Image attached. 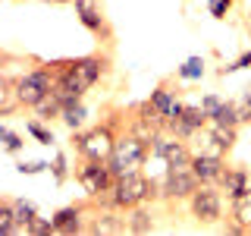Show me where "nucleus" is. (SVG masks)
<instances>
[{
  "label": "nucleus",
  "mask_w": 251,
  "mask_h": 236,
  "mask_svg": "<svg viewBox=\"0 0 251 236\" xmlns=\"http://www.w3.org/2000/svg\"><path fill=\"white\" fill-rule=\"evenodd\" d=\"M232 10H235V0H207V13H210V19H217V22H223Z\"/></svg>",
  "instance_id": "obj_30"
},
{
  "label": "nucleus",
  "mask_w": 251,
  "mask_h": 236,
  "mask_svg": "<svg viewBox=\"0 0 251 236\" xmlns=\"http://www.w3.org/2000/svg\"><path fill=\"white\" fill-rule=\"evenodd\" d=\"M220 101H223V98H220V94H214V91H210V94H204V98H201V107L207 110V117H210V114H214V110L220 107Z\"/></svg>",
  "instance_id": "obj_34"
},
{
  "label": "nucleus",
  "mask_w": 251,
  "mask_h": 236,
  "mask_svg": "<svg viewBox=\"0 0 251 236\" xmlns=\"http://www.w3.org/2000/svg\"><path fill=\"white\" fill-rule=\"evenodd\" d=\"M73 6H75V19L82 22V29L94 41H104V44L113 41V22L107 16L104 0H75Z\"/></svg>",
  "instance_id": "obj_6"
},
{
  "label": "nucleus",
  "mask_w": 251,
  "mask_h": 236,
  "mask_svg": "<svg viewBox=\"0 0 251 236\" xmlns=\"http://www.w3.org/2000/svg\"><path fill=\"white\" fill-rule=\"evenodd\" d=\"M75 183L85 189V195H100V192H110L116 183V173L110 170L107 161H94V157H78L75 164Z\"/></svg>",
  "instance_id": "obj_8"
},
{
  "label": "nucleus",
  "mask_w": 251,
  "mask_h": 236,
  "mask_svg": "<svg viewBox=\"0 0 251 236\" xmlns=\"http://www.w3.org/2000/svg\"><path fill=\"white\" fill-rule=\"evenodd\" d=\"M25 132L38 142V145H47V148L57 145V136H53V129H50L44 120H38V117H28V120H25Z\"/></svg>",
  "instance_id": "obj_25"
},
{
  "label": "nucleus",
  "mask_w": 251,
  "mask_h": 236,
  "mask_svg": "<svg viewBox=\"0 0 251 236\" xmlns=\"http://www.w3.org/2000/svg\"><path fill=\"white\" fill-rule=\"evenodd\" d=\"M226 214H229V199H226L223 189L214 186V183L198 186V192L188 199V217L201 227L220 224V220H226Z\"/></svg>",
  "instance_id": "obj_5"
},
{
  "label": "nucleus",
  "mask_w": 251,
  "mask_h": 236,
  "mask_svg": "<svg viewBox=\"0 0 251 236\" xmlns=\"http://www.w3.org/2000/svg\"><path fill=\"white\" fill-rule=\"evenodd\" d=\"M223 230H226V233H232V236H245V233H248V230H245V227H242V224H235V220H229V217H226Z\"/></svg>",
  "instance_id": "obj_35"
},
{
  "label": "nucleus",
  "mask_w": 251,
  "mask_h": 236,
  "mask_svg": "<svg viewBox=\"0 0 251 236\" xmlns=\"http://www.w3.org/2000/svg\"><path fill=\"white\" fill-rule=\"evenodd\" d=\"M16 170L22 177H38V173H50V161H19Z\"/></svg>",
  "instance_id": "obj_31"
},
{
  "label": "nucleus",
  "mask_w": 251,
  "mask_h": 236,
  "mask_svg": "<svg viewBox=\"0 0 251 236\" xmlns=\"http://www.w3.org/2000/svg\"><path fill=\"white\" fill-rule=\"evenodd\" d=\"M207 123H210V117H207V110H204L201 104H185L182 117H179V120H167V129H163V132L192 142V136H195V132H201Z\"/></svg>",
  "instance_id": "obj_14"
},
{
  "label": "nucleus",
  "mask_w": 251,
  "mask_h": 236,
  "mask_svg": "<svg viewBox=\"0 0 251 236\" xmlns=\"http://www.w3.org/2000/svg\"><path fill=\"white\" fill-rule=\"evenodd\" d=\"M220 189H223L226 199H235V195H242L245 189H251V170L242 167V164H229V167L223 170V177H220Z\"/></svg>",
  "instance_id": "obj_16"
},
{
  "label": "nucleus",
  "mask_w": 251,
  "mask_h": 236,
  "mask_svg": "<svg viewBox=\"0 0 251 236\" xmlns=\"http://www.w3.org/2000/svg\"><path fill=\"white\" fill-rule=\"evenodd\" d=\"M73 173L75 170L69 167V154L63 151V148H60V151H53V157H50V177H53V183H57V186H66Z\"/></svg>",
  "instance_id": "obj_26"
},
{
  "label": "nucleus",
  "mask_w": 251,
  "mask_h": 236,
  "mask_svg": "<svg viewBox=\"0 0 251 236\" xmlns=\"http://www.w3.org/2000/svg\"><path fill=\"white\" fill-rule=\"evenodd\" d=\"M148 157H151V142L135 136L132 129H126V132H120V139H116L107 164H110V170H113L116 177H126V173L145 170Z\"/></svg>",
  "instance_id": "obj_4"
},
{
  "label": "nucleus",
  "mask_w": 251,
  "mask_h": 236,
  "mask_svg": "<svg viewBox=\"0 0 251 236\" xmlns=\"http://www.w3.org/2000/svg\"><path fill=\"white\" fill-rule=\"evenodd\" d=\"M16 82V94H19V104L22 110H35L47 94L53 91V69L47 60H35L31 66H25L19 76H13Z\"/></svg>",
  "instance_id": "obj_3"
},
{
  "label": "nucleus",
  "mask_w": 251,
  "mask_h": 236,
  "mask_svg": "<svg viewBox=\"0 0 251 236\" xmlns=\"http://www.w3.org/2000/svg\"><path fill=\"white\" fill-rule=\"evenodd\" d=\"M129 129V110H110L98 126H85L69 136V148L75 157H94V161H107L113 151L120 132Z\"/></svg>",
  "instance_id": "obj_1"
},
{
  "label": "nucleus",
  "mask_w": 251,
  "mask_h": 236,
  "mask_svg": "<svg viewBox=\"0 0 251 236\" xmlns=\"http://www.w3.org/2000/svg\"><path fill=\"white\" fill-rule=\"evenodd\" d=\"M226 217L235 220V224H242L251 233V189H245L242 195L229 199V214H226Z\"/></svg>",
  "instance_id": "obj_21"
},
{
  "label": "nucleus",
  "mask_w": 251,
  "mask_h": 236,
  "mask_svg": "<svg viewBox=\"0 0 251 236\" xmlns=\"http://www.w3.org/2000/svg\"><path fill=\"white\" fill-rule=\"evenodd\" d=\"M16 3H25V0H16Z\"/></svg>",
  "instance_id": "obj_39"
},
{
  "label": "nucleus",
  "mask_w": 251,
  "mask_h": 236,
  "mask_svg": "<svg viewBox=\"0 0 251 236\" xmlns=\"http://www.w3.org/2000/svg\"><path fill=\"white\" fill-rule=\"evenodd\" d=\"M13 214H16V236H28L31 220L38 217V205L28 199H13Z\"/></svg>",
  "instance_id": "obj_20"
},
{
  "label": "nucleus",
  "mask_w": 251,
  "mask_h": 236,
  "mask_svg": "<svg viewBox=\"0 0 251 236\" xmlns=\"http://www.w3.org/2000/svg\"><path fill=\"white\" fill-rule=\"evenodd\" d=\"M44 3H50V6H66V3H75V0H44Z\"/></svg>",
  "instance_id": "obj_37"
},
{
  "label": "nucleus",
  "mask_w": 251,
  "mask_h": 236,
  "mask_svg": "<svg viewBox=\"0 0 251 236\" xmlns=\"http://www.w3.org/2000/svg\"><path fill=\"white\" fill-rule=\"evenodd\" d=\"M0 233H16V214H13V195H0Z\"/></svg>",
  "instance_id": "obj_27"
},
{
  "label": "nucleus",
  "mask_w": 251,
  "mask_h": 236,
  "mask_svg": "<svg viewBox=\"0 0 251 236\" xmlns=\"http://www.w3.org/2000/svg\"><path fill=\"white\" fill-rule=\"evenodd\" d=\"M204 73H207V60H204L201 54H192V57H185L176 66V79H179V82H201Z\"/></svg>",
  "instance_id": "obj_19"
},
{
  "label": "nucleus",
  "mask_w": 251,
  "mask_h": 236,
  "mask_svg": "<svg viewBox=\"0 0 251 236\" xmlns=\"http://www.w3.org/2000/svg\"><path fill=\"white\" fill-rule=\"evenodd\" d=\"M198 177L192 173V167H167L160 179V192H163V205L176 208V205H188L195 192H198Z\"/></svg>",
  "instance_id": "obj_7"
},
{
  "label": "nucleus",
  "mask_w": 251,
  "mask_h": 236,
  "mask_svg": "<svg viewBox=\"0 0 251 236\" xmlns=\"http://www.w3.org/2000/svg\"><path fill=\"white\" fill-rule=\"evenodd\" d=\"M239 69H251V47L242 51L232 63H223V66L217 69V76H232V73H239Z\"/></svg>",
  "instance_id": "obj_29"
},
{
  "label": "nucleus",
  "mask_w": 251,
  "mask_h": 236,
  "mask_svg": "<svg viewBox=\"0 0 251 236\" xmlns=\"http://www.w3.org/2000/svg\"><path fill=\"white\" fill-rule=\"evenodd\" d=\"M245 31H248V41H251V6H248V13H245Z\"/></svg>",
  "instance_id": "obj_36"
},
{
  "label": "nucleus",
  "mask_w": 251,
  "mask_h": 236,
  "mask_svg": "<svg viewBox=\"0 0 251 236\" xmlns=\"http://www.w3.org/2000/svg\"><path fill=\"white\" fill-rule=\"evenodd\" d=\"M126 224H129V233H135V236H148V233H154V227H157L154 205H151V202H145V205H138V208L126 211Z\"/></svg>",
  "instance_id": "obj_17"
},
{
  "label": "nucleus",
  "mask_w": 251,
  "mask_h": 236,
  "mask_svg": "<svg viewBox=\"0 0 251 236\" xmlns=\"http://www.w3.org/2000/svg\"><path fill=\"white\" fill-rule=\"evenodd\" d=\"M210 123H223V126H242V117H239V104L232 98H223L220 107L210 114Z\"/></svg>",
  "instance_id": "obj_24"
},
{
  "label": "nucleus",
  "mask_w": 251,
  "mask_h": 236,
  "mask_svg": "<svg viewBox=\"0 0 251 236\" xmlns=\"http://www.w3.org/2000/svg\"><path fill=\"white\" fill-rule=\"evenodd\" d=\"M179 79L176 76H167L160 79V82L154 85V91L148 94V101H151V107L157 114L163 117V120H179L185 110V101H182V91H179Z\"/></svg>",
  "instance_id": "obj_10"
},
{
  "label": "nucleus",
  "mask_w": 251,
  "mask_h": 236,
  "mask_svg": "<svg viewBox=\"0 0 251 236\" xmlns=\"http://www.w3.org/2000/svg\"><path fill=\"white\" fill-rule=\"evenodd\" d=\"M91 202H94V199H91ZM85 233H91V236H98V233H104V236H120V233H129V224H126V214H123V211L98 208V205H94V208H91V217L85 220Z\"/></svg>",
  "instance_id": "obj_13"
},
{
  "label": "nucleus",
  "mask_w": 251,
  "mask_h": 236,
  "mask_svg": "<svg viewBox=\"0 0 251 236\" xmlns=\"http://www.w3.org/2000/svg\"><path fill=\"white\" fill-rule=\"evenodd\" d=\"M60 123L66 126L69 132H75V129H85V123H88V107H85V101H78V104H69V107H63V117H60Z\"/></svg>",
  "instance_id": "obj_22"
},
{
  "label": "nucleus",
  "mask_w": 251,
  "mask_h": 236,
  "mask_svg": "<svg viewBox=\"0 0 251 236\" xmlns=\"http://www.w3.org/2000/svg\"><path fill=\"white\" fill-rule=\"evenodd\" d=\"M91 208H94V202H91V195L85 202H73V205H63V208H57L50 214L53 220V233H63V236H73V233H85V214H91Z\"/></svg>",
  "instance_id": "obj_12"
},
{
  "label": "nucleus",
  "mask_w": 251,
  "mask_h": 236,
  "mask_svg": "<svg viewBox=\"0 0 251 236\" xmlns=\"http://www.w3.org/2000/svg\"><path fill=\"white\" fill-rule=\"evenodd\" d=\"M226 167H229V164H226L223 154H207V151H195L192 154V173L198 177L201 186H210V183L217 186Z\"/></svg>",
  "instance_id": "obj_15"
},
{
  "label": "nucleus",
  "mask_w": 251,
  "mask_h": 236,
  "mask_svg": "<svg viewBox=\"0 0 251 236\" xmlns=\"http://www.w3.org/2000/svg\"><path fill=\"white\" fill-rule=\"evenodd\" d=\"M235 104H239V117H242V126H251V94L245 91L242 98H235Z\"/></svg>",
  "instance_id": "obj_33"
},
{
  "label": "nucleus",
  "mask_w": 251,
  "mask_h": 236,
  "mask_svg": "<svg viewBox=\"0 0 251 236\" xmlns=\"http://www.w3.org/2000/svg\"><path fill=\"white\" fill-rule=\"evenodd\" d=\"M47 233H53V220L38 214L35 220H31V227H28V236H47Z\"/></svg>",
  "instance_id": "obj_32"
},
{
  "label": "nucleus",
  "mask_w": 251,
  "mask_h": 236,
  "mask_svg": "<svg viewBox=\"0 0 251 236\" xmlns=\"http://www.w3.org/2000/svg\"><path fill=\"white\" fill-rule=\"evenodd\" d=\"M19 110H22V104H19V94H16L13 76L0 73V117H16Z\"/></svg>",
  "instance_id": "obj_18"
},
{
  "label": "nucleus",
  "mask_w": 251,
  "mask_h": 236,
  "mask_svg": "<svg viewBox=\"0 0 251 236\" xmlns=\"http://www.w3.org/2000/svg\"><path fill=\"white\" fill-rule=\"evenodd\" d=\"M110 195H113V208L116 211H132L138 208V205L145 202H163V192H160V179H151L145 170H135V173H126V177H116L113 189H110Z\"/></svg>",
  "instance_id": "obj_2"
},
{
  "label": "nucleus",
  "mask_w": 251,
  "mask_h": 236,
  "mask_svg": "<svg viewBox=\"0 0 251 236\" xmlns=\"http://www.w3.org/2000/svg\"><path fill=\"white\" fill-rule=\"evenodd\" d=\"M63 107H66V104H63L57 94L50 91V94L41 101V104L31 110V117H38V120H44V123H53V120H60V117H63Z\"/></svg>",
  "instance_id": "obj_23"
},
{
  "label": "nucleus",
  "mask_w": 251,
  "mask_h": 236,
  "mask_svg": "<svg viewBox=\"0 0 251 236\" xmlns=\"http://www.w3.org/2000/svg\"><path fill=\"white\" fill-rule=\"evenodd\" d=\"M0 145H3L6 154H22V148H25V139L19 136L16 129H10V126H0Z\"/></svg>",
  "instance_id": "obj_28"
},
{
  "label": "nucleus",
  "mask_w": 251,
  "mask_h": 236,
  "mask_svg": "<svg viewBox=\"0 0 251 236\" xmlns=\"http://www.w3.org/2000/svg\"><path fill=\"white\" fill-rule=\"evenodd\" d=\"M245 91H248V94H251V82H248V88H245Z\"/></svg>",
  "instance_id": "obj_38"
},
{
  "label": "nucleus",
  "mask_w": 251,
  "mask_h": 236,
  "mask_svg": "<svg viewBox=\"0 0 251 236\" xmlns=\"http://www.w3.org/2000/svg\"><path fill=\"white\" fill-rule=\"evenodd\" d=\"M69 69H73V76L82 82V88L91 91L104 76L113 73V60H110V54H104V51H91V54H85V57H69Z\"/></svg>",
  "instance_id": "obj_9"
},
{
  "label": "nucleus",
  "mask_w": 251,
  "mask_h": 236,
  "mask_svg": "<svg viewBox=\"0 0 251 236\" xmlns=\"http://www.w3.org/2000/svg\"><path fill=\"white\" fill-rule=\"evenodd\" d=\"M192 154H195V148L185 139H176L170 132H160L151 142V157L163 161L167 167H192Z\"/></svg>",
  "instance_id": "obj_11"
}]
</instances>
